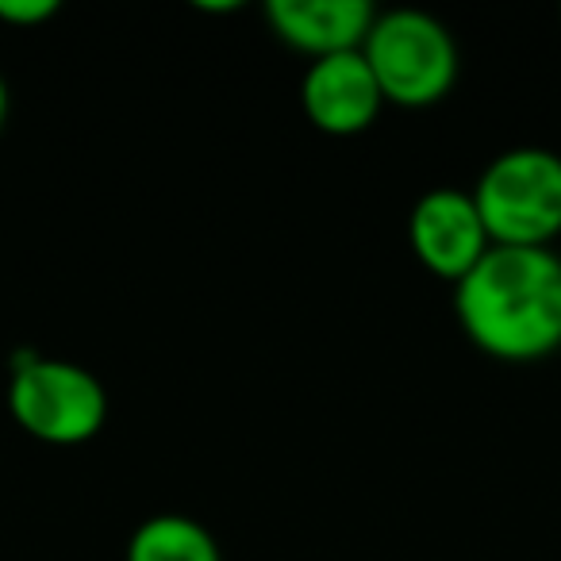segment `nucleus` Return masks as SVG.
<instances>
[{
    "mask_svg": "<svg viewBox=\"0 0 561 561\" xmlns=\"http://www.w3.org/2000/svg\"><path fill=\"white\" fill-rule=\"evenodd\" d=\"M300 108L316 131L351 139L377 124L385 96L377 89L366 55L346 50V55L316 58L308 66L305 81H300Z\"/></svg>",
    "mask_w": 561,
    "mask_h": 561,
    "instance_id": "6",
    "label": "nucleus"
},
{
    "mask_svg": "<svg viewBox=\"0 0 561 561\" xmlns=\"http://www.w3.org/2000/svg\"><path fill=\"white\" fill-rule=\"evenodd\" d=\"M454 312L477 351L538 362L561 351V254L553 247H492L454 285Z\"/></svg>",
    "mask_w": 561,
    "mask_h": 561,
    "instance_id": "1",
    "label": "nucleus"
},
{
    "mask_svg": "<svg viewBox=\"0 0 561 561\" xmlns=\"http://www.w3.org/2000/svg\"><path fill=\"white\" fill-rule=\"evenodd\" d=\"M369 70L377 78L385 104L400 108H431L458 81V43L443 20L420 9L377 12L366 43H362Z\"/></svg>",
    "mask_w": 561,
    "mask_h": 561,
    "instance_id": "2",
    "label": "nucleus"
},
{
    "mask_svg": "<svg viewBox=\"0 0 561 561\" xmlns=\"http://www.w3.org/2000/svg\"><path fill=\"white\" fill-rule=\"evenodd\" d=\"M408 242L423 270L454 285L492 250L473 193L450 185L431 188L415 201L408 216Z\"/></svg>",
    "mask_w": 561,
    "mask_h": 561,
    "instance_id": "5",
    "label": "nucleus"
},
{
    "mask_svg": "<svg viewBox=\"0 0 561 561\" xmlns=\"http://www.w3.org/2000/svg\"><path fill=\"white\" fill-rule=\"evenodd\" d=\"M58 16L55 0H0V24L9 27H39Z\"/></svg>",
    "mask_w": 561,
    "mask_h": 561,
    "instance_id": "9",
    "label": "nucleus"
},
{
    "mask_svg": "<svg viewBox=\"0 0 561 561\" xmlns=\"http://www.w3.org/2000/svg\"><path fill=\"white\" fill-rule=\"evenodd\" d=\"M127 561H224L219 542L201 519L181 512H158L127 538Z\"/></svg>",
    "mask_w": 561,
    "mask_h": 561,
    "instance_id": "8",
    "label": "nucleus"
},
{
    "mask_svg": "<svg viewBox=\"0 0 561 561\" xmlns=\"http://www.w3.org/2000/svg\"><path fill=\"white\" fill-rule=\"evenodd\" d=\"M9 108H12V96H9V81L0 78V131L9 124Z\"/></svg>",
    "mask_w": 561,
    "mask_h": 561,
    "instance_id": "10",
    "label": "nucleus"
},
{
    "mask_svg": "<svg viewBox=\"0 0 561 561\" xmlns=\"http://www.w3.org/2000/svg\"><path fill=\"white\" fill-rule=\"evenodd\" d=\"M492 247H550L561 234V154L550 147H512L496 154L473 185Z\"/></svg>",
    "mask_w": 561,
    "mask_h": 561,
    "instance_id": "3",
    "label": "nucleus"
},
{
    "mask_svg": "<svg viewBox=\"0 0 561 561\" xmlns=\"http://www.w3.org/2000/svg\"><path fill=\"white\" fill-rule=\"evenodd\" d=\"M9 412L47 446H81L108 423V392L78 362L27 354L9 374Z\"/></svg>",
    "mask_w": 561,
    "mask_h": 561,
    "instance_id": "4",
    "label": "nucleus"
},
{
    "mask_svg": "<svg viewBox=\"0 0 561 561\" xmlns=\"http://www.w3.org/2000/svg\"><path fill=\"white\" fill-rule=\"evenodd\" d=\"M270 32L285 47L316 58L362 50L377 12L369 0H270Z\"/></svg>",
    "mask_w": 561,
    "mask_h": 561,
    "instance_id": "7",
    "label": "nucleus"
}]
</instances>
